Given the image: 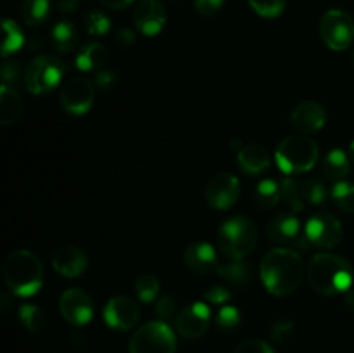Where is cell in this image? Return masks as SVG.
Here are the masks:
<instances>
[{
    "label": "cell",
    "mask_w": 354,
    "mask_h": 353,
    "mask_svg": "<svg viewBox=\"0 0 354 353\" xmlns=\"http://www.w3.org/2000/svg\"><path fill=\"white\" fill-rule=\"evenodd\" d=\"M266 291L273 296H289L304 279V262L296 249L273 248L263 256L259 269Z\"/></svg>",
    "instance_id": "1"
},
{
    "label": "cell",
    "mask_w": 354,
    "mask_h": 353,
    "mask_svg": "<svg viewBox=\"0 0 354 353\" xmlns=\"http://www.w3.org/2000/svg\"><path fill=\"white\" fill-rule=\"evenodd\" d=\"M306 277L313 291L324 296H335L351 289L353 266L344 256L318 253L308 263Z\"/></svg>",
    "instance_id": "2"
},
{
    "label": "cell",
    "mask_w": 354,
    "mask_h": 353,
    "mask_svg": "<svg viewBox=\"0 0 354 353\" xmlns=\"http://www.w3.org/2000/svg\"><path fill=\"white\" fill-rule=\"evenodd\" d=\"M2 273L10 293L21 298L33 296L44 284V265L40 258L28 249L10 253L3 262Z\"/></svg>",
    "instance_id": "3"
},
{
    "label": "cell",
    "mask_w": 354,
    "mask_h": 353,
    "mask_svg": "<svg viewBox=\"0 0 354 353\" xmlns=\"http://www.w3.org/2000/svg\"><path fill=\"white\" fill-rule=\"evenodd\" d=\"M320 158V145L308 135H287L275 149L279 168L287 175L310 172Z\"/></svg>",
    "instance_id": "4"
},
{
    "label": "cell",
    "mask_w": 354,
    "mask_h": 353,
    "mask_svg": "<svg viewBox=\"0 0 354 353\" xmlns=\"http://www.w3.org/2000/svg\"><path fill=\"white\" fill-rule=\"evenodd\" d=\"M258 239V225L242 215L225 220L218 230V246L228 260L245 258L256 248Z\"/></svg>",
    "instance_id": "5"
},
{
    "label": "cell",
    "mask_w": 354,
    "mask_h": 353,
    "mask_svg": "<svg viewBox=\"0 0 354 353\" xmlns=\"http://www.w3.org/2000/svg\"><path fill=\"white\" fill-rule=\"evenodd\" d=\"M68 73V64L59 55L40 54L28 64L24 71V87L33 96L52 92Z\"/></svg>",
    "instance_id": "6"
},
{
    "label": "cell",
    "mask_w": 354,
    "mask_h": 353,
    "mask_svg": "<svg viewBox=\"0 0 354 353\" xmlns=\"http://www.w3.org/2000/svg\"><path fill=\"white\" fill-rule=\"evenodd\" d=\"M176 334L165 320L140 325L128 343V353H175Z\"/></svg>",
    "instance_id": "7"
},
{
    "label": "cell",
    "mask_w": 354,
    "mask_h": 353,
    "mask_svg": "<svg viewBox=\"0 0 354 353\" xmlns=\"http://www.w3.org/2000/svg\"><path fill=\"white\" fill-rule=\"evenodd\" d=\"M318 31L328 48L346 51L354 42V19L346 10L330 9L322 16Z\"/></svg>",
    "instance_id": "8"
},
{
    "label": "cell",
    "mask_w": 354,
    "mask_h": 353,
    "mask_svg": "<svg viewBox=\"0 0 354 353\" xmlns=\"http://www.w3.org/2000/svg\"><path fill=\"white\" fill-rule=\"evenodd\" d=\"M59 100H61V106L66 113L82 116V114L88 113L90 107L93 106V100H95V85L88 78L76 76V78L68 80L62 85L61 93H59Z\"/></svg>",
    "instance_id": "9"
},
{
    "label": "cell",
    "mask_w": 354,
    "mask_h": 353,
    "mask_svg": "<svg viewBox=\"0 0 354 353\" xmlns=\"http://www.w3.org/2000/svg\"><path fill=\"white\" fill-rule=\"evenodd\" d=\"M304 234L315 248L330 249L342 241V224L330 213H315L304 225Z\"/></svg>",
    "instance_id": "10"
},
{
    "label": "cell",
    "mask_w": 354,
    "mask_h": 353,
    "mask_svg": "<svg viewBox=\"0 0 354 353\" xmlns=\"http://www.w3.org/2000/svg\"><path fill=\"white\" fill-rule=\"evenodd\" d=\"M211 324V310L204 301L187 305L175 317V331L183 339H199Z\"/></svg>",
    "instance_id": "11"
},
{
    "label": "cell",
    "mask_w": 354,
    "mask_h": 353,
    "mask_svg": "<svg viewBox=\"0 0 354 353\" xmlns=\"http://www.w3.org/2000/svg\"><path fill=\"white\" fill-rule=\"evenodd\" d=\"M241 197V182L235 175L227 172L216 173L206 185V201L218 211L230 210Z\"/></svg>",
    "instance_id": "12"
},
{
    "label": "cell",
    "mask_w": 354,
    "mask_h": 353,
    "mask_svg": "<svg viewBox=\"0 0 354 353\" xmlns=\"http://www.w3.org/2000/svg\"><path fill=\"white\" fill-rule=\"evenodd\" d=\"M59 310L66 322L75 327H82L92 320L93 301L86 291L80 289V287H69L61 294Z\"/></svg>",
    "instance_id": "13"
},
{
    "label": "cell",
    "mask_w": 354,
    "mask_h": 353,
    "mask_svg": "<svg viewBox=\"0 0 354 353\" xmlns=\"http://www.w3.org/2000/svg\"><path fill=\"white\" fill-rule=\"evenodd\" d=\"M104 320L114 331H130L140 320V307L133 298L114 296L104 307Z\"/></svg>",
    "instance_id": "14"
},
{
    "label": "cell",
    "mask_w": 354,
    "mask_h": 353,
    "mask_svg": "<svg viewBox=\"0 0 354 353\" xmlns=\"http://www.w3.org/2000/svg\"><path fill=\"white\" fill-rule=\"evenodd\" d=\"M137 30L145 37H156L166 24V10L159 0H140L133 10Z\"/></svg>",
    "instance_id": "15"
},
{
    "label": "cell",
    "mask_w": 354,
    "mask_h": 353,
    "mask_svg": "<svg viewBox=\"0 0 354 353\" xmlns=\"http://www.w3.org/2000/svg\"><path fill=\"white\" fill-rule=\"evenodd\" d=\"M290 123L303 135L317 134L327 123V111L322 104L313 102V100H304L292 109Z\"/></svg>",
    "instance_id": "16"
},
{
    "label": "cell",
    "mask_w": 354,
    "mask_h": 353,
    "mask_svg": "<svg viewBox=\"0 0 354 353\" xmlns=\"http://www.w3.org/2000/svg\"><path fill=\"white\" fill-rule=\"evenodd\" d=\"M52 266L62 277L75 279L85 272L88 266V258H86V253L78 246L66 244L55 249V253L52 255Z\"/></svg>",
    "instance_id": "17"
},
{
    "label": "cell",
    "mask_w": 354,
    "mask_h": 353,
    "mask_svg": "<svg viewBox=\"0 0 354 353\" xmlns=\"http://www.w3.org/2000/svg\"><path fill=\"white\" fill-rule=\"evenodd\" d=\"M183 265L190 272L203 275L218 269V255L209 242H192L183 249Z\"/></svg>",
    "instance_id": "18"
},
{
    "label": "cell",
    "mask_w": 354,
    "mask_h": 353,
    "mask_svg": "<svg viewBox=\"0 0 354 353\" xmlns=\"http://www.w3.org/2000/svg\"><path fill=\"white\" fill-rule=\"evenodd\" d=\"M301 234L299 218L290 213H280L273 217L266 225V237L277 246H286L296 241Z\"/></svg>",
    "instance_id": "19"
},
{
    "label": "cell",
    "mask_w": 354,
    "mask_h": 353,
    "mask_svg": "<svg viewBox=\"0 0 354 353\" xmlns=\"http://www.w3.org/2000/svg\"><path fill=\"white\" fill-rule=\"evenodd\" d=\"M237 163L245 175H261L270 168V154L263 145L248 144L237 152Z\"/></svg>",
    "instance_id": "20"
},
{
    "label": "cell",
    "mask_w": 354,
    "mask_h": 353,
    "mask_svg": "<svg viewBox=\"0 0 354 353\" xmlns=\"http://www.w3.org/2000/svg\"><path fill=\"white\" fill-rule=\"evenodd\" d=\"M107 61V48L100 42H86L80 47L76 54V68L80 71H93L97 73L104 68Z\"/></svg>",
    "instance_id": "21"
},
{
    "label": "cell",
    "mask_w": 354,
    "mask_h": 353,
    "mask_svg": "<svg viewBox=\"0 0 354 353\" xmlns=\"http://www.w3.org/2000/svg\"><path fill=\"white\" fill-rule=\"evenodd\" d=\"M218 275L228 282L230 286H237V287H244L248 284L252 282V266L251 263L245 262L244 258L241 260H227L225 263L218 265L216 269Z\"/></svg>",
    "instance_id": "22"
},
{
    "label": "cell",
    "mask_w": 354,
    "mask_h": 353,
    "mask_svg": "<svg viewBox=\"0 0 354 353\" xmlns=\"http://www.w3.org/2000/svg\"><path fill=\"white\" fill-rule=\"evenodd\" d=\"M23 114V99L14 87H0V125L10 127Z\"/></svg>",
    "instance_id": "23"
},
{
    "label": "cell",
    "mask_w": 354,
    "mask_h": 353,
    "mask_svg": "<svg viewBox=\"0 0 354 353\" xmlns=\"http://www.w3.org/2000/svg\"><path fill=\"white\" fill-rule=\"evenodd\" d=\"M80 33L76 30V26L69 21H59L52 26L50 31V42L52 47L55 48L61 54H69V52L75 51V47L78 45Z\"/></svg>",
    "instance_id": "24"
},
{
    "label": "cell",
    "mask_w": 354,
    "mask_h": 353,
    "mask_svg": "<svg viewBox=\"0 0 354 353\" xmlns=\"http://www.w3.org/2000/svg\"><path fill=\"white\" fill-rule=\"evenodd\" d=\"M349 159L342 149H332L322 163V173L330 180H342L349 173Z\"/></svg>",
    "instance_id": "25"
},
{
    "label": "cell",
    "mask_w": 354,
    "mask_h": 353,
    "mask_svg": "<svg viewBox=\"0 0 354 353\" xmlns=\"http://www.w3.org/2000/svg\"><path fill=\"white\" fill-rule=\"evenodd\" d=\"M50 14V2L48 0H23L21 3V17L24 24L37 28L47 21Z\"/></svg>",
    "instance_id": "26"
},
{
    "label": "cell",
    "mask_w": 354,
    "mask_h": 353,
    "mask_svg": "<svg viewBox=\"0 0 354 353\" xmlns=\"http://www.w3.org/2000/svg\"><path fill=\"white\" fill-rule=\"evenodd\" d=\"M133 291L142 303H152V301L158 300L159 291H161V284H159V279L154 273L145 272L140 273V275L135 279Z\"/></svg>",
    "instance_id": "27"
},
{
    "label": "cell",
    "mask_w": 354,
    "mask_h": 353,
    "mask_svg": "<svg viewBox=\"0 0 354 353\" xmlns=\"http://www.w3.org/2000/svg\"><path fill=\"white\" fill-rule=\"evenodd\" d=\"M282 199V189L280 182H275L272 179H265L256 185L254 189V201L261 208H273Z\"/></svg>",
    "instance_id": "28"
},
{
    "label": "cell",
    "mask_w": 354,
    "mask_h": 353,
    "mask_svg": "<svg viewBox=\"0 0 354 353\" xmlns=\"http://www.w3.org/2000/svg\"><path fill=\"white\" fill-rule=\"evenodd\" d=\"M299 189L303 201L306 204H310V206H322L327 201L325 183L320 179H317V176H310V179L299 182Z\"/></svg>",
    "instance_id": "29"
},
{
    "label": "cell",
    "mask_w": 354,
    "mask_h": 353,
    "mask_svg": "<svg viewBox=\"0 0 354 353\" xmlns=\"http://www.w3.org/2000/svg\"><path fill=\"white\" fill-rule=\"evenodd\" d=\"M3 40H2V55L14 54V52L19 51L24 45V33L19 26H17L16 21L12 19H3Z\"/></svg>",
    "instance_id": "30"
},
{
    "label": "cell",
    "mask_w": 354,
    "mask_h": 353,
    "mask_svg": "<svg viewBox=\"0 0 354 353\" xmlns=\"http://www.w3.org/2000/svg\"><path fill=\"white\" fill-rule=\"evenodd\" d=\"M111 24L113 23H111L109 16L106 12H102V10L90 9L83 16V28L92 37H104V35H107L111 30Z\"/></svg>",
    "instance_id": "31"
},
{
    "label": "cell",
    "mask_w": 354,
    "mask_h": 353,
    "mask_svg": "<svg viewBox=\"0 0 354 353\" xmlns=\"http://www.w3.org/2000/svg\"><path fill=\"white\" fill-rule=\"evenodd\" d=\"M214 322H216V327L221 332H225V334H235L242 327V315L239 311V308L232 307V305H225L216 314Z\"/></svg>",
    "instance_id": "32"
},
{
    "label": "cell",
    "mask_w": 354,
    "mask_h": 353,
    "mask_svg": "<svg viewBox=\"0 0 354 353\" xmlns=\"http://www.w3.org/2000/svg\"><path fill=\"white\" fill-rule=\"evenodd\" d=\"M332 201L335 206L344 213H354V183L348 180H339L334 187H332Z\"/></svg>",
    "instance_id": "33"
},
{
    "label": "cell",
    "mask_w": 354,
    "mask_h": 353,
    "mask_svg": "<svg viewBox=\"0 0 354 353\" xmlns=\"http://www.w3.org/2000/svg\"><path fill=\"white\" fill-rule=\"evenodd\" d=\"M19 322L23 327L30 332H38L45 325V314L40 307L31 303L21 305L19 308Z\"/></svg>",
    "instance_id": "34"
},
{
    "label": "cell",
    "mask_w": 354,
    "mask_h": 353,
    "mask_svg": "<svg viewBox=\"0 0 354 353\" xmlns=\"http://www.w3.org/2000/svg\"><path fill=\"white\" fill-rule=\"evenodd\" d=\"M280 189H282V199L286 201L292 211H301L304 208L303 196H301L299 182L294 176H283L280 180Z\"/></svg>",
    "instance_id": "35"
},
{
    "label": "cell",
    "mask_w": 354,
    "mask_h": 353,
    "mask_svg": "<svg viewBox=\"0 0 354 353\" xmlns=\"http://www.w3.org/2000/svg\"><path fill=\"white\" fill-rule=\"evenodd\" d=\"M248 2L258 16L266 19L279 17L286 9V0H248Z\"/></svg>",
    "instance_id": "36"
},
{
    "label": "cell",
    "mask_w": 354,
    "mask_h": 353,
    "mask_svg": "<svg viewBox=\"0 0 354 353\" xmlns=\"http://www.w3.org/2000/svg\"><path fill=\"white\" fill-rule=\"evenodd\" d=\"M270 338L277 345H287L294 338V322L286 320V318L273 322L270 327Z\"/></svg>",
    "instance_id": "37"
},
{
    "label": "cell",
    "mask_w": 354,
    "mask_h": 353,
    "mask_svg": "<svg viewBox=\"0 0 354 353\" xmlns=\"http://www.w3.org/2000/svg\"><path fill=\"white\" fill-rule=\"evenodd\" d=\"M21 76H23L21 62L16 61V59H7L2 64V85L16 89L17 83L21 82Z\"/></svg>",
    "instance_id": "38"
},
{
    "label": "cell",
    "mask_w": 354,
    "mask_h": 353,
    "mask_svg": "<svg viewBox=\"0 0 354 353\" xmlns=\"http://www.w3.org/2000/svg\"><path fill=\"white\" fill-rule=\"evenodd\" d=\"M154 311L159 317V320H169L171 317H175L176 314V301L175 298L169 296V294H165L159 300H156Z\"/></svg>",
    "instance_id": "39"
},
{
    "label": "cell",
    "mask_w": 354,
    "mask_h": 353,
    "mask_svg": "<svg viewBox=\"0 0 354 353\" xmlns=\"http://www.w3.org/2000/svg\"><path fill=\"white\" fill-rule=\"evenodd\" d=\"M116 83L118 76L113 69L102 68L95 73V76H93V85H95V89L100 90V92H109V90H113L114 87H116Z\"/></svg>",
    "instance_id": "40"
},
{
    "label": "cell",
    "mask_w": 354,
    "mask_h": 353,
    "mask_svg": "<svg viewBox=\"0 0 354 353\" xmlns=\"http://www.w3.org/2000/svg\"><path fill=\"white\" fill-rule=\"evenodd\" d=\"M234 353H275L272 346L263 339H244L235 346Z\"/></svg>",
    "instance_id": "41"
},
{
    "label": "cell",
    "mask_w": 354,
    "mask_h": 353,
    "mask_svg": "<svg viewBox=\"0 0 354 353\" xmlns=\"http://www.w3.org/2000/svg\"><path fill=\"white\" fill-rule=\"evenodd\" d=\"M232 291L227 286H220V284H214L209 289L204 291V300L209 301L213 305H225L228 300H232Z\"/></svg>",
    "instance_id": "42"
},
{
    "label": "cell",
    "mask_w": 354,
    "mask_h": 353,
    "mask_svg": "<svg viewBox=\"0 0 354 353\" xmlns=\"http://www.w3.org/2000/svg\"><path fill=\"white\" fill-rule=\"evenodd\" d=\"M225 0H196L194 7H196V12L203 17H213L223 9Z\"/></svg>",
    "instance_id": "43"
},
{
    "label": "cell",
    "mask_w": 354,
    "mask_h": 353,
    "mask_svg": "<svg viewBox=\"0 0 354 353\" xmlns=\"http://www.w3.org/2000/svg\"><path fill=\"white\" fill-rule=\"evenodd\" d=\"M135 38L137 37H135V33L130 28H120V30H116V33H114V44L121 48H127L135 44Z\"/></svg>",
    "instance_id": "44"
},
{
    "label": "cell",
    "mask_w": 354,
    "mask_h": 353,
    "mask_svg": "<svg viewBox=\"0 0 354 353\" xmlns=\"http://www.w3.org/2000/svg\"><path fill=\"white\" fill-rule=\"evenodd\" d=\"M54 3L55 7H57V10H61V12L64 14H69V12H75L80 0H54Z\"/></svg>",
    "instance_id": "45"
},
{
    "label": "cell",
    "mask_w": 354,
    "mask_h": 353,
    "mask_svg": "<svg viewBox=\"0 0 354 353\" xmlns=\"http://www.w3.org/2000/svg\"><path fill=\"white\" fill-rule=\"evenodd\" d=\"M102 6L109 7V9H114V10H120V9H124V7H128L130 3H133L135 0H99Z\"/></svg>",
    "instance_id": "46"
},
{
    "label": "cell",
    "mask_w": 354,
    "mask_h": 353,
    "mask_svg": "<svg viewBox=\"0 0 354 353\" xmlns=\"http://www.w3.org/2000/svg\"><path fill=\"white\" fill-rule=\"evenodd\" d=\"M294 244H296L297 251H308L310 248H313V244L310 242V239L306 237V234H304V230L301 232L299 235L296 237V241H294Z\"/></svg>",
    "instance_id": "47"
},
{
    "label": "cell",
    "mask_w": 354,
    "mask_h": 353,
    "mask_svg": "<svg viewBox=\"0 0 354 353\" xmlns=\"http://www.w3.org/2000/svg\"><path fill=\"white\" fill-rule=\"evenodd\" d=\"M344 305L348 310L354 311V289H348L344 293Z\"/></svg>",
    "instance_id": "48"
},
{
    "label": "cell",
    "mask_w": 354,
    "mask_h": 353,
    "mask_svg": "<svg viewBox=\"0 0 354 353\" xmlns=\"http://www.w3.org/2000/svg\"><path fill=\"white\" fill-rule=\"evenodd\" d=\"M9 300H10L9 294L3 293L2 294V310H7V308H9Z\"/></svg>",
    "instance_id": "49"
},
{
    "label": "cell",
    "mask_w": 354,
    "mask_h": 353,
    "mask_svg": "<svg viewBox=\"0 0 354 353\" xmlns=\"http://www.w3.org/2000/svg\"><path fill=\"white\" fill-rule=\"evenodd\" d=\"M349 158H351V161L354 163V141L351 142V145H349Z\"/></svg>",
    "instance_id": "50"
},
{
    "label": "cell",
    "mask_w": 354,
    "mask_h": 353,
    "mask_svg": "<svg viewBox=\"0 0 354 353\" xmlns=\"http://www.w3.org/2000/svg\"><path fill=\"white\" fill-rule=\"evenodd\" d=\"M353 64H354V52H353Z\"/></svg>",
    "instance_id": "51"
}]
</instances>
